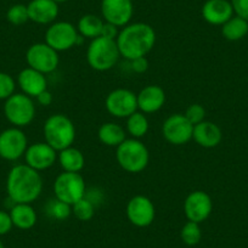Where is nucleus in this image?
I'll list each match as a JSON object with an SVG mask.
<instances>
[{
    "mask_svg": "<svg viewBox=\"0 0 248 248\" xmlns=\"http://www.w3.org/2000/svg\"><path fill=\"white\" fill-rule=\"evenodd\" d=\"M105 107L112 117L128 118L138 111L137 94L124 88L112 90L105 99Z\"/></svg>",
    "mask_w": 248,
    "mask_h": 248,
    "instance_id": "9d476101",
    "label": "nucleus"
},
{
    "mask_svg": "<svg viewBox=\"0 0 248 248\" xmlns=\"http://www.w3.org/2000/svg\"><path fill=\"white\" fill-rule=\"evenodd\" d=\"M46 213L50 218L55 219V220H66L72 214V206L60 201L57 199H54L51 201H49V203H47Z\"/></svg>",
    "mask_w": 248,
    "mask_h": 248,
    "instance_id": "cd10ccee",
    "label": "nucleus"
},
{
    "mask_svg": "<svg viewBox=\"0 0 248 248\" xmlns=\"http://www.w3.org/2000/svg\"><path fill=\"white\" fill-rule=\"evenodd\" d=\"M79 33L71 22L59 21L50 25L45 32V43L57 52L72 49L78 44Z\"/></svg>",
    "mask_w": 248,
    "mask_h": 248,
    "instance_id": "1a4fd4ad",
    "label": "nucleus"
},
{
    "mask_svg": "<svg viewBox=\"0 0 248 248\" xmlns=\"http://www.w3.org/2000/svg\"><path fill=\"white\" fill-rule=\"evenodd\" d=\"M121 56L132 60L144 57L156 44V32L154 27L144 22H134L124 26L116 39Z\"/></svg>",
    "mask_w": 248,
    "mask_h": 248,
    "instance_id": "f03ea898",
    "label": "nucleus"
},
{
    "mask_svg": "<svg viewBox=\"0 0 248 248\" xmlns=\"http://www.w3.org/2000/svg\"><path fill=\"white\" fill-rule=\"evenodd\" d=\"M9 213L13 225L20 230H30L37 224V212L30 203H15Z\"/></svg>",
    "mask_w": 248,
    "mask_h": 248,
    "instance_id": "4be33fe9",
    "label": "nucleus"
},
{
    "mask_svg": "<svg viewBox=\"0 0 248 248\" xmlns=\"http://www.w3.org/2000/svg\"><path fill=\"white\" fill-rule=\"evenodd\" d=\"M119 167L128 173L137 174L144 170L150 162V152L139 139H125L116 151Z\"/></svg>",
    "mask_w": 248,
    "mask_h": 248,
    "instance_id": "39448f33",
    "label": "nucleus"
},
{
    "mask_svg": "<svg viewBox=\"0 0 248 248\" xmlns=\"http://www.w3.org/2000/svg\"><path fill=\"white\" fill-rule=\"evenodd\" d=\"M134 14L132 0H102L101 15L105 22L122 27L129 25Z\"/></svg>",
    "mask_w": 248,
    "mask_h": 248,
    "instance_id": "2eb2a0df",
    "label": "nucleus"
},
{
    "mask_svg": "<svg viewBox=\"0 0 248 248\" xmlns=\"http://www.w3.org/2000/svg\"><path fill=\"white\" fill-rule=\"evenodd\" d=\"M125 135L127 134H125L124 128L119 124L113 123V122L104 123L97 132V137H99L101 144L109 147H118L124 140L127 139Z\"/></svg>",
    "mask_w": 248,
    "mask_h": 248,
    "instance_id": "b1692460",
    "label": "nucleus"
},
{
    "mask_svg": "<svg viewBox=\"0 0 248 248\" xmlns=\"http://www.w3.org/2000/svg\"><path fill=\"white\" fill-rule=\"evenodd\" d=\"M54 1L57 4H61V3H66V1H70V0H54Z\"/></svg>",
    "mask_w": 248,
    "mask_h": 248,
    "instance_id": "58836bf2",
    "label": "nucleus"
},
{
    "mask_svg": "<svg viewBox=\"0 0 248 248\" xmlns=\"http://www.w3.org/2000/svg\"><path fill=\"white\" fill-rule=\"evenodd\" d=\"M118 33H119L118 27H116V26L112 25V23H108V22L104 23L101 37L107 38V39L116 40L117 37H118Z\"/></svg>",
    "mask_w": 248,
    "mask_h": 248,
    "instance_id": "e433bc0d",
    "label": "nucleus"
},
{
    "mask_svg": "<svg viewBox=\"0 0 248 248\" xmlns=\"http://www.w3.org/2000/svg\"><path fill=\"white\" fill-rule=\"evenodd\" d=\"M27 9L30 20L38 25H51L59 16V4L54 0H31Z\"/></svg>",
    "mask_w": 248,
    "mask_h": 248,
    "instance_id": "a211bd4d",
    "label": "nucleus"
},
{
    "mask_svg": "<svg viewBox=\"0 0 248 248\" xmlns=\"http://www.w3.org/2000/svg\"><path fill=\"white\" fill-rule=\"evenodd\" d=\"M57 161L63 171H70V173H79L85 166V157L83 152L73 146L59 151Z\"/></svg>",
    "mask_w": 248,
    "mask_h": 248,
    "instance_id": "5701e85b",
    "label": "nucleus"
},
{
    "mask_svg": "<svg viewBox=\"0 0 248 248\" xmlns=\"http://www.w3.org/2000/svg\"><path fill=\"white\" fill-rule=\"evenodd\" d=\"M201 13L207 23L223 26L233 16V9L228 0H207L202 6Z\"/></svg>",
    "mask_w": 248,
    "mask_h": 248,
    "instance_id": "f3484780",
    "label": "nucleus"
},
{
    "mask_svg": "<svg viewBox=\"0 0 248 248\" xmlns=\"http://www.w3.org/2000/svg\"><path fill=\"white\" fill-rule=\"evenodd\" d=\"M72 214L80 221H89L95 214V204L87 197H83L72 206Z\"/></svg>",
    "mask_w": 248,
    "mask_h": 248,
    "instance_id": "c756f323",
    "label": "nucleus"
},
{
    "mask_svg": "<svg viewBox=\"0 0 248 248\" xmlns=\"http://www.w3.org/2000/svg\"><path fill=\"white\" fill-rule=\"evenodd\" d=\"M28 140L21 128L11 127L0 133V157L5 161H17L25 156Z\"/></svg>",
    "mask_w": 248,
    "mask_h": 248,
    "instance_id": "9b49d317",
    "label": "nucleus"
},
{
    "mask_svg": "<svg viewBox=\"0 0 248 248\" xmlns=\"http://www.w3.org/2000/svg\"><path fill=\"white\" fill-rule=\"evenodd\" d=\"M192 133L194 125L181 113L169 116L162 125V134L166 141L175 146L187 144L192 139Z\"/></svg>",
    "mask_w": 248,
    "mask_h": 248,
    "instance_id": "f8f14e48",
    "label": "nucleus"
},
{
    "mask_svg": "<svg viewBox=\"0 0 248 248\" xmlns=\"http://www.w3.org/2000/svg\"><path fill=\"white\" fill-rule=\"evenodd\" d=\"M213 211L212 197L206 191L196 190L187 195L184 202V213L189 221L203 223L209 218Z\"/></svg>",
    "mask_w": 248,
    "mask_h": 248,
    "instance_id": "ddd939ff",
    "label": "nucleus"
},
{
    "mask_svg": "<svg viewBox=\"0 0 248 248\" xmlns=\"http://www.w3.org/2000/svg\"><path fill=\"white\" fill-rule=\"evenodd\" d=\"M17 84L23 94L30 97H37L47 89V80L45 75L27 67L17 76Z\"/></svg>",
    "mask_w": 248,
    "mask_h": 248,
    "instance_id": "aec40b11",
    "label": "nucleus"
},
{
    "mask_svg": "<svg viewBox=\"0 0 248 248\" xmlns=\"http://www.w3.org/2000/svg\"><path fill=\"white\" fill-rule=\"evenodd\" d=\"M37 100L38 102H39V105H42V106H50V105L52 104V94L46 89L45 92H43L42 94L38 95Z\"/></svg>",
    "mask_w": 248,
    "mask_h": 248,
    "instance_id": "4c0bfd02",
    "label": "nucleus"
},
{
    "mask_svg": "<svg viewBox=\"0 0 248 248\" xmlns=\"http://www.w3.org/2000/svg\"><path fill=\"white\" fill-rule=\"evenodd\" d=\"M55 199L73 206L87 194V186L79 173L63 171L54 181Z\"/></svg>",
    "mask_w": 248,
    "mask_h": 248,
    "instance_id": "0eeeda50",
    "label": "nucleus"
},
{
    "mask_svg": "<svg viewBox=\"0 0 248 248\" xmlns=\"http://www.w3.org/2000/svg\"><path fill=\"white\" fill-rule=\"evenodd\" d=\"M14 228L13 220H11L10 213L0 209V236H4L11 231Z\"/></svg>",
    "mask_w": 248,
    "mask_h": 248,
    "instance_id": "f704fd0d",
    "label": "nucleus"
},
{
    "mask_svg": "<svg viewBox=\"0 0 248 248\" xmlns=\"http://www.w3.org/2000/svg\"><path fill=\"white\" fill-rule=\"evenodd\" d=\"M138 109L142 113H155L166 104V93L159 85H146L137 94Z\"/></svg>",
    "mask_w": 248,
    "mask_h": 248,
    "instance_id": "6ab92c4d",
    "label": "nucleus"
},
{
    "mask_svg": "<svg viewBox=\"0 0 248 248\" xmlns=\"http://www.w3.org/2000/svg\"><path fill=\"white\" fill-rule=\"evenodd\" d=\"M180 237L185 245L196 246L202 238V230L200 228V224L194 223V221H187L181 229Z\"/></svg>",
    "mask_w": 248,
    "mask_h": 248,
    "instance_id": "c85d7f7f",
    "label": "nucleus"
},
{
    "mask_svg": "<svg viewBox=\"0 0 248 248\" xmlns=\"http://www.w3.org/2000/svg\"><path fill=\"white\" fill-rule=\"evenodd\" d=\"M25 161L27 166L38 171L49 169L56 163L57 151L46 142H34L26 150Z\"/></svg>",
    "mask_w": 248,
    "mask_h": 248,
    "instance_id": "dca6fc26",
    "label": "nucleus"
},
{
    "mask_svg": "<svg viewBox=\"0 0 248 248\" xmlns=\"http://www.w3.org/2000/svg\"><path fill=\"white\" fill-rule=\"evenodd\" d=\"M230 3L236 16L248 21V0H231Z\"/></svg>",
    "mask_w": 248,
    "mask_h": 248,
    "instance_id": "72a5a7b5",
    "label": "nucleus"
},
{
    "mask_svg": "<svg viewBox=\"0 0 248 248\" xmlns=\"http://www.w3.org/2000/svg\"><path fill=\"white\" fill-rule=\"evenodd\" d=\"M156 217L155 204L149 197L137 195L132 197L127 204V218L130 223L138 228L150 226Z\"/></svg>",
    "mask_w": 248,
    "mask_h": 248,
    "instance_id": "4468645a",
    "label": "nucleus"
},
{
    "mask_svg": "<svg viewBox=\"0 0 248 248\" xmlns=\"http://www.w3.org/2000/svg\"><path fill=\"white\" fill-rule=\"evenodd\" d=\"M192 139L199 146L204 147V149H213L221 142L223 133L216 123L203 121L194 125Z\"/></svg>",
    "mask_w": 248,
    "mask_h": 248,
    "instance_id": "412c9836",
    "label": "nucleus"
},
{
    "mask_svg": "<svg viewBox=\"0 0 248 248\" xmlns=\"http://www.w3.org/2000/svg\"><path fill=\"white\" fill-rule=\"evenodd\" d=\"M221 33L226 40L230 42H237L247 35L248 33V21L245 18L232 16L229 21H226L221 26Z\"/></svg>",
    "mask_w": 248,
    "mask_h": 248,
    "instance_id": "a878e982",
    "label": "nucleus"
},
{
    "mask_svg": "<svg viewBox=\"0 0 248 248\" xmlns=\"http://www.w3.org/2000/svg\"><path fill=\"white\" fill-rule=\"evenodd\" d=\"M184 116L187 118V121H189L192 125H196V124L204 121V118H206V109H204V107L202 106V105L192 104L186 108Z\"/></svg>",
    "mask_w": 248,
    "mask_h": 248,
    "instance_id": "473e14b6",
    "label": "nucleus"
},
{
    "mask_svg": "<svg viewBox=\"0 0 248 248\" xmlns=\"http://www.w3.org/2000/svg\"><path fill=\"white\" fill-rule=\"evenodd\" d=\"M5 118L16 128L30 125L35 117V105L32 97L23 93L14 94L4 104Z\"/></svg>",
    "mask_w": 248,
    "mask_h": 248,
    "instance_id": "423d86ee",
    "label": "nucleus"
},
{
    "mask_svg": "<svg viewBox=\"0 0 248 248\" xmlns=\"http://www.w3.org/2000/svg\"><path fill=\"white\" fill-rule=\"evenodd\" d=\"M130 65H132V70L135 73H145L149 68V61H147L146 57H138L130 61Z\"/></svg>",
    "mask_w": 248,
    "mask_h": 248,
    "instance_id": "c9c22d12",
    "label": "nucleus"
},
{
    "mask_svg": "<svg viewBox=\"0 0 248 248\" xmlns=\"http://www.w3.org/2000/svg\"><path fill=\"white\" fill-rule=\"evenodd\" d=\"M43 191V179L38 170L27 164H16L6 178V192L14 203H32Z\"/></svg>",
    "mask_w": 248,
    "mask_h": 248,
    "instance_id": "f257e3e1",
    "label": "nucleus"
},
{
    "mask_svg": "<svg viewBox=\"0 0 248 248\" xmlns=\"http://www.w3.org/2000/svg\"><path fill=\"white\" fill-rule=\"evenodd\" d=\"M16 82L9 73L0 72V100H8L15 94Z\"/></svg>",
    "mask_w": 248,
    "mask_h": 248,
    "instance_id": "2f4dec72",
    "label": "nucleus"
},
{
    "mask_svg": "<svg viewBox=\"0 0 248 248\" xmlns=\"http://www.w3.org/2000/svg\"><path fill=\"white\" fill-rule=\"evenodd\" d=\"M104 23V20L99 16L94 15V14H87L78 21L77 31L80 37L93 40L95 38L101 37Z\"/></svg>",
    "mask_w": 248,
    "mask_h": 248,
    "instance_id": "393cba45",
    "label": "nucleus"
},
{
    "mask_svg": "<svg viewBox=\"0 0 248 248\" xmlns=\"http://www.w3.org/2000/svg\"><path fill=\"white\" fill-rule=\"evenodd\" d=\"M0 248H5V246H4V243L1 242V240H0Z\"/></svg>",
    "mask_w": 248,
    "mask_h": 248,
    "instance_id": "ea45409f",
    "label": "nucleus"
},
{
    "mask_svg": "<svg viewBox=\"0 0 248 248\" xmlns=\"http://www.w3.org/2000/svg\"><path fill=\"white\" fill-rule=\"evenodd\" d=\"M127 132L134 139L145 137L149 132V119L141 111H137L127 118Z\"/></svg>",
    "mask_w": 248,
    "mask_h": 248,
    "instance_id": "bb28decb",
    "label": "nucleus"
},
{
    "mask_svg": "<svg viewBox=\"0 0 248 248\" xmlns=\"http://www.w3.org/2000/svg\"><path fill=\"white\" fill-rule=\"evenodd\" d=\"M6 20L14 26H22L27 21H30L27 5L25 4H15L10 6V9L6 13Z\"/></svg>",
    "mask_w": 248,
    "mask_h": 248,
    "instance_id": "7c9ffc66",
    "label": "nucleus"
},
{
    "mask_svg": "<svg viewBox=\"0 0 248 248\" xmlns=\"http://www.w3.org/2000/svg\"><path fill=\"white\" fill-rule=\"evenodd\" d=\"M121 52L116 40L105 37L95 38L90 42L87 50V61L93 70L106 72L117 65Z\"/></svg>",
    "mask_w": 248,
    "mask_h": 248,
    "instance_id": "20e7f679",
    "label": "nucleus"
},
{
    "mask_svg": "<svg viewBox=\"0 0 248 248\" xmlns=\"http://www.w3.org/2000/svg\"><path fill=\"white\" fill-rule=\"evenodd\" d=\"M43 134L45 142L59 152L72 146L76 140V127L65 114H52L45 121Z\"/></svg>",
    "mask_w": 248,
    "mask_h": 248,
    "instance_id": "7ed1b4c3",
    "label": "nucleus"
},
{
    "mask_svg": "<svg viewBox=\"0 0 248 248\" xmlns=\"http://www.w3.org/2000/svg\"><path fill=\"white\" fill-rule=\"evenodd\" d=\"M26 61L28 67L47 75L59 67V52L52 49L46 43H35L28 47L26 52Z\"/></svg>",
    "mask_w": 248,
    "mask_h": 248,
    "instance_id": "6e6552de",
    "label": "nucleus"
}]
</instances>
